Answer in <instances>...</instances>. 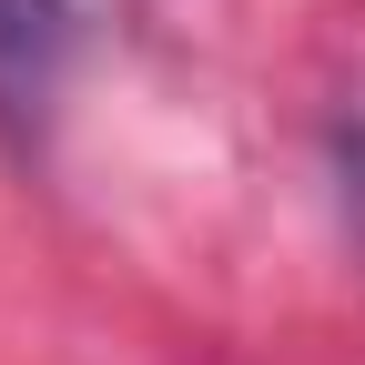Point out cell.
Wrapping results in <instances>:
<instances>
[{"label":"cell","mask_w":365,"mask_h":365,"mask_svg":"<svg viewBox=\"0 0 365 365\" xmlns=\"http://www.w3.org/2000/svg\"><path fill=\"white\" fill-rule=\"evenodd\" d=\"M71 41H81L71 0H0V122L21 132V143H31V132L51 122V102H61Z\"/></svg>","instance_id":"obj_1"}]
</instances>
